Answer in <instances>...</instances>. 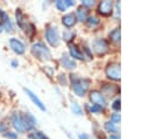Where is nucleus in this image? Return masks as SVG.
Listing matches in <instances>:
<instances>
[{
  "label": "nucleus",
  "mask_w": 149,
  "mask_h": 139,
  "mask_svg": "<svg viewBox=\"0 0 149 139\" xmlns=\"http://www.w3.org/2000/svg\"><path fill=\"white\" fill-rule=\"evenodd\" d=\"M71 82H72L73 92L79 97H83L86 93V91L88 90L90 81L86 78H78L74 75H71Z\"/></svg>",
  "instance_id": "obj_1"
},
{
  "label": "nucleus",
  "mask_w": 149,
  "mask_h": 139,
  "mask_svg": "<svg viewBox=\"0 0 149 139\" xmlns=\"http://www.w3.org/2000/svg\"><path fill=\"white\" fill-rule=\"evenodd\" d=\"M31 54L41 60V61H48L51 58V53L50 50L47 48V46L42 42H36V43H33L31 46Z\"/></svg>",
  "instance_id": "obj_2"
},
{
  "label": "nucleus",
  "mask_w": 149,
  "mask_h": 139,
  "mask_svg": "<svg viewBox=\"0 0 149 139\" xmlns=\"http://www.w3.org/2000/svg\"><path fill=\"white\" fill-rule=\"evenodd\" d=\"M45 39L48 41V43L52 47H57L61 42V39H59V33H58V29L57 27H54V26H49L47 29H45Z\"/></svg>",
  "instance_id": "obj_3"
},
{
  "label": "nucleus",
  "mask_w": 149,
  "mask_h": 139,
  "mask_svg": "<svg viewBox=\"0 0 149 139\" xmlns=\"http://www.w3.org/2000/svg\"><path fill=\"white\" fill-rule=\"evenodd\" d=\"M106 76L109 78V79H113V81H119L120 79V64L116 63V62H113V63H109L107 67H106Z\"/></svg>",
  "instance_id": "obj_4"
},
{
  "label": "nucleus",
  "mask_w": 149,
  "mask_h": 139,
  "mask_svg": "<svg viewBox=\"0 0 149 139\" xmlns=\"http://www.w3.org/2000/svg\"><path fill=\"white\" fill-rule=\"evenodd\" d=\"M92 48L98 55H104L108 51V43L104 39H97L92 42Z\"/></svg>",
  "instance_id": "obj_5"
},
{
  "label": "nucleus",
  "mask_w": 149,
  "mask_h": 139,
  "mask_svg": "<svg viewBox=\"0 0 149 139\" xmlns=\"http://www.w3.org/2000/svg\"><path fill=\"white\" fill-rule=\"evenodd\" d=\"M21 118H22V124H23L24 131H26V130H27V131L33 130V128L35 127L36 123H37L36 118H35L30 112H24V113L21 116Z\"/></svg>",
  "instance_id": "obj_6"
},
{
  "label": "nucleus",
  "mask_w": 149,
  "mask_h": 139,
  "mask_svg": "<svg viewBox=\"0 0 149 139\" xmlns=\"http://www.w3.org/2000/svg\"><path fill=\"white\" fill-rule=\"evenodd\" d=\"M90 99L94 105L100 106L101 109H104L106 106V98L104 97V95L98 91V90H93L90 92Z\"/></svg>",
  "instance_id": "obj_7"
},
{
  "label": "nucleus",
  "mask_w": 149,
  "mask_h": 139,
  "mask_svg": "<svg viewBox=\"0 0 149 139\" xmlns=\"http://www.w3.org/2000/svg\"><path fill=\"white\" fill-rule=\"evenodd\" d=\"M98 12L99 14L104 15V16H108L112 14L113 12V4L112 1L109 0H105V1H101L98 6Z\"/></svg>",
  "instance_id": "obj_8"
},
{
  "label": "nucleus",
  "mask_w": 149,
  "mask_h": 139,
  "mask_svg": "<svg viewBox=\"0 0 149 139\" xmlns=\"http://www.w3.org/2000/svg\"><path fill=\"white\" fill-rule=\"evenodd\" d=\"M9 47H10V49H12L15 54H17V55H22V54L24 53V50H26L24 44H23L20 40H17V39H15V37L9 39Z\"/></svg>",
  "instance_id": "obj_9"
},
{
  "label": "nucleus",
  "mask_w": 149,
  "mask_h": 139,
  "mask_svg": "<svg viewBox=\"0 0 149 139\" xmlns=\"http://www.w3.org/2000/svg\"><path fill=\"white\" fill-rule=\"evenodd\" d=\"M0 20H1L0 26L2 27V29H5L6 32L12 33L13 32V23H12L9 16L3 11H1V9H0Z\"/></svg>",
  "instance_id": "obj_10"
},
{
  "label": "nucleus",
  "mask_w": 149,
  "mask_h": 139,
  "mask_svg": "<svg viewBox=\"0 0 149 139\" xmlns=\"http://www.w3.org/2000/svg\"><path fill=\"white\" fill-rule=\"evenodd\" d=\"M12 125H13V127H14L17 132H20V133L24 132L23 124H22V118H21L20 112H16V111L13 112V114H12Z\"/></svg>",
  "instance_id": "obj_11"
},
{
  "label": "nucleus",
  "mask_w": 149,
  "mask_h": 139,
  "mask_svg": "<svg viewBox=\"0 0 149 139\" xmlns=\"http://www.w3.org/2000/svg\"><path fill=\"white\" fill-rule=\"evenodd\" d=\"M119 91H120V89H119V86L115 85V84H104L102 88H101V93H102V95L111 96V97L118 95Z\"/></svg>",
  "instance_id": "obj_12"
},
{
  "label": "nucleus",
  "mask_w": 149,
  "mask_h": 139,
  "mask_svg": "<svg viewBox=\"0 0 149 139\" xmlns=\"http://www.w3.org/2000/svg\"><path fill=\"white\" fill-rule=\"evenodd\" d=\"M76 22H77V18H76V14H73V13H68L62 18V23L66 28L73 27L76 25Z\"/></svg>",
  "instance_id": "obj_13"
},
{
  "label": "nucleus",
  "mask_w": 149,
  "mask_h": 139,
  "mask_svg": "<svg viewBox=\"0 0 149 139\" xmlns=\"http://www.w3.org/2000/svg\"><path fill=\"white\" fill-rule=\"evenodd\" d=\"M24 92L27 93V96L31 99V102H33L37 107H40L42 111H45V106L43 105L42 100H41V99H40V98H38V97H37V96H36L31 90H29V89H24Z\"/></svg>",
  "instance_id": "obj_14"
},
{
  "label": "nucleus",
  "mask_w": 149,
  "mask_h": 139,
  "mask_svg": "<svg viewBox=\"0 0 149 139\" xmlns=\"http://www.w3.org/2000/svg\"><path fill=\"white\" fill-rule=\"evenodd\" d=\"M61 63L64 68L66 69H74L76 68V62L73 58H71L70 56H68L66 54H63L62 55V58H61Z\"/></svg>",
  "instance_id": "obj_15"
},
{
  "label": "nucleus",
  "mask_w": 149,
  "mask_h": 139,
  "mask_svg": "<svg viewBox=\"0 0 149 139\" xmlns=\"http://www.w3.org/2000/svg\"><path fill=\"white\" fill-rule=\"evenodd\" d=\"M69 51H70L71 57H73V58H77V60H83V58H84V54H83L76 46L70 44V46H69Z\"/></svg>",
  "instance_id": "obj_16"
},
{
  "label": "nucleus",
  "mask_w": 149,
  "mask_h": 139,
  "mask_svg": "<svg viewBox=\"0 0 149 139\" xmlns=\"http://www.w3.org/2000/svg\"><path fill=\"white\" fill-rule=\"evenodd\" d=\"M15 18H16V23L20 28H24V15L21 12V9H16L15 12Z\"/></svg>",
  "instance_id": "obj_17"
},
{
  "label": "nucleus",
  "mask_w": 149,
  "mask_h": 139,
  "mask_svg": "<svg viewBox=\"0 0 149 139\" xmlns=\"http://www.w3.org/2000/svg\"><path fill=\"white\" fill-rule=\"evenodd\" d=\"M76 18L79 21H86L87 20V11L85 8H83V7L78 8L77 13H76Z\"/></svg>",
  "instance_id": "obj_18"
},
{
  "label": "nucleus",
  "mask_w": 149,
  "mask_h": 139,
  "mask_svg": "<svg viewBox=\"0 0 149 139\" xmlns=\"http://www.w3.org/2000/svg\"><path fill=\"white\" fill-rule=\"evenodd\" d=\"M109 39L113 41V42H119L120 41V30L118 28L113 29L111 33H109Z\"/></svg>",
  "instance_id": "obj_19"
},
{
  "label": "nucleus",
  "mask_w": 149,
  "mask_h": 139,
  "mask_svg": "<svg viewBox=\"0 0 149 139\" xmlns=\"http://www.w3.org/2000/svg\"><path fill=\"white\" fill-rule=\"evenodd\" d=\"M71 110H72V112H73L74 114H77V116H81V114H83V110H81V107H80V105H79L78 103H72Z\"/></svg>",
  "instance_id": "obj_20"
},
{
  "label": "nucleus",
  "mask_w": 149,
  "mask_h": 139,
  "mask_svg": "<svg viewBox=\"0 0 149 139\" xmlns=\"http://www.w3.org/2000/svg\"><path fill=\"white\" fill-rule=\"evenodd\" d=\"M86 21H87L88 27H95L97 25H99V20H98V18H95V16H91V18H88Z\"/></svg>",
  "instance_id": "obj_21"
},
{
  "label": "nucleus",
  "mask_w": 149,
  "mask_h": 139,
  "mask_svg": "<svg viewBox=\"0 0 149 139\" xmlns=\"http://www.w3.org/2000/svg\"><path fill=\"white\" fill-rule=\"evenodd\" d=\"M56 7H57V9H59V11H65L66 8H68V5H66V2L65 1H63V0H58V1H56Z\"/></svg>",
  "instance_id": "obj_22"
},
{
  "label": "nucleus",
  "mask_w": 149,
  "mask_h": 139,
  "mask_svg": "<svg viewBox=\"0 0 149 139\" xmlns=\"http://www.w3.org/2000/svg\"><path fill=\"white\" fill-rule=\"evenodd\" d=\"M105 128L107 132H116V127L112 121H106L105 123Z\"/></svg>",
  "instance_id": "obj_23"
},
{
  "label": "nucleus",
  "mask_w": 149,
  "mask_h": 139,
  "mask_svg": "<svg viewBox=\"0 0 149 139\" xmlns=\"http://www.w3.org/2000/svg\"><path fill=\"white\" fill-rule=\"evenodd\" d=\"M63 37H64V40H65L66 42H70V41L74 37V33H73V32H64V33H63Z\"/></svg>",
  "instance_id": "obj_24"
},
{
  "label": "nucleus",
  "mask_w": 149,
  "mask_h": 139,
  "mask_svg": "<svg viewBox=\"0 0 149 139\" xmlns=\"http://www.w3.org/2000/svg\"><path fill=\"white\" fill-rule=\"evenodd\" d=\"M42 135H43L42 132H40V131H34V132H31V133L28 135V138H29V139H41Z\"/></svg>",
  "instance_id": "obj_25"
},
{
  "label": "nucleus",
  "mask_w": 149,
  "mask_h": 139,
  "mask_svg": "<svg viewBox=\"0 0 149 139\" xmlns=\"http://www.w3.org/2000/svg\"><path fill=\"white\" fill-rule=\"evenodd\" d=\"M26 29H27V35H28V36H33V35H34V33H35V27H34L33 23H28L27 27H26Z\"/></svg>",
  "instance_id": "obj_26"
},
{
  "label": "nucleus",
  "mask_w": 149,
  "mask_h": 139,
  "mask_svg": "<svg viewBox=\"0 0 149 139\" xmlns=\"http://www.w3.org/2000/svg\"><path fill=\"white\" fill-rule=\"evenodd\" d=\"M81 5H83L84 7L90 8V7H93V6H94V1H92V0H83V1H81Z\"/></svg>",
  "instance_id": "obj_27"
},
{
  "label": "nucleus",
  "mask_w": 149,
  "mask_h": 139,
  "mask_svg": "<svg viewBox=\"0 0 149 139\" xmlns=\"http://www.w3.org/2000/svg\"><path fill=\"white\" fill-rule=\"evenodd\" d=\"M120 104H121L120 99H119V98H118V99H115V100L113 102V104H112V107H113V110H115V111H119V110H120Z\"/></svg>",
  "instance_id": "obj_28"
},
{
  "label": "nucleus",
  "mask_w": 149,
  "mask_h": 139,
  "mask_svg": "<svg viewBox=\"0 0 149 139\" xmlns=\"http://www.w3.org/2000/svg\"><path fill=\"white\" fill-rule=\"evenodd\" d=\"M3 135H5V138H8V139H17V135L14 133V132H5L3 133Z\"/></svg>",
  "instance_id": "obj_29"
},
{
  "label": "nucleus",
  "mask_w": 149,
  "mask_h": 139,
  "mask_svg": "<svg viewBox=\"0 0 149 139\" xmlns=\"http://www.w3.org/2000/svg\"><path fill=\"white\" fill-rule=\"evenodd\" d=\"M111 119H112V123H113V124L120 123V114H119V113H113L112 117H111Z\"/></svg>",
  "instance_id": "obj_30"
},
{
  "label": "nucleus",
  "mask_w": 149,
  "mask_h": 139,
  "mask_svg": "<svg viewBox=\"0 0 149 139\" xmlns=\"http://www.w3.org/2000/svg\"><path fill=\"white\" fill-rule=\"evenodd\" d=\"M88 110H90V112H92V113H95V112H100L102 109H101L100 106H98V105H94V104H93V105H92V106H91Z\"/></svg>",
  "instance_id": "obj_31"
},
{
  "label": "nucleus",
  "mask_w": 149,
  "mask_h": 139,
  "mask_svg": "<svg viewBox=\"0 0 149 139\" xmlns=\"http://www.w3.org/2000/svg\"><path fill=\"white\" fill-rule=\"evenodd\" d=\"M59 81H61V82H62V83L65 85V84H66V78H65V75L61 74V75H59Z\"/></svg>",
  "instance_id": "obj_32"
},
{
  "label": "nucleus",
  "mask_w": 149,
  "mask_h": 139,
  "mask_svg": "<svg viewBox=\"0 0 149 139\" xmlns=\"http://www.w3.org/2000/svg\"><path fill=\"white\" fill-rule=\"evenodd\" d=\"M6 131H7V126L0 121V132H6Z\"/></svg>",
  "instance_id": "obj_33"
},
{
  "label": "nucleus",
  "mask_w": 149,
  "mask_h": 139,
  "mask_svg": "<svg viewBox=\"0 0 149 139\" xmlns=\"http://www.w3.org/2000/svg\"><path fill=\"white\" fill-rule=\"evenodd\" d=\"M44 71H45V72H47L49 76H52V69H51V68L45 67V68H44Z\"/></svg>",
  "instance_id": "obj_34"
},
{
  "label": "nucleus",
  "mask_w": 149,
  "mask_h": 139,
  "mask_svg": "<svg viewBox=\"0 0 149 139\" xmlns=\"http://www.w3.org/2000/svg\"><path fill=\"white\" fill-rule=\"evenodd\" d=\"M10 64H12V67H13V68H16V67H17V64H19V62H17L16 60H13V61L10 62Z\"/></svg>",
  "instance_id": "obj_35"
},
{
  "label": "nucleus",
  "mask_w": 149,
  "mask_h": 139,
  "mask_svg": "<svg viewBox=\"0 0 149 139\" xmlns=\"http://www.w3.org/2000/svg\"><path fill=\"white\" fill-rule=\"evenodd\" d=\"M78 138H79V139H90V137H88L87 134H84V133H83V134H79Z\"/></svg>",
  "instance_id": "obj_36"
},
{
  "label": "nucleus",
  "mask_w": 149,
  "mask_h": 139,
  "mask_svg": "<svg viewBox=\"0 0 149 139\" xmlns=\"http://www.w3.org/2000/svg\"><path fill=\"white\" fill-rule=\"evenodd\" d=\"M65 2H66V5H68V7H70V6H73V5H74V1H72V0H66Z\"/></svg>",
  "instance_id": "obj_37"
},
{
  "label": "nucleus",
  "mask_w": 149,
  "mask_h": 139,
  "mask_svg": "<svg viewBox=\"0 0 149 139\" xmlns=\"http://www.w3.org/2000/svg\"><path fill=\"white\" fill-rule=\"evenodd\" d=\"M109 139H120V138H119L118 135H111V137H109Z\"/></svg>",
  "instance_id": "obj_38"
},
{
  "label": "nucleus",
  "mask_w": 149,
  "mask_h": 139,
  "mask_svg": "<svg viewBox=\"0 0 149 139\" xmlns=\"http://www.w3.org/2000/svg\"><path fill=\"white\" fill-rule=\"evenodd\" d=\"M41 139H49V138H48V137H47V135H44V134H43V135H42V138H41Z\"/></svg>",
  "instance_id": "obj_39"
},
{
  "label": "nucleus",
  "mask_w": 149,
  "mask_h": 139,
  "mask_svg": "<svg viewBox=\"0 0 149 139\" xmlns=\"http://www.w3.org/2000/svg\"><path fill=\"white\" fill-rule=\"evenodd\" d=\"M1 33H2V27L0 26V34H1Z\"/></svg>",
  "instance_id": "obj_40"
}]
</instances>
